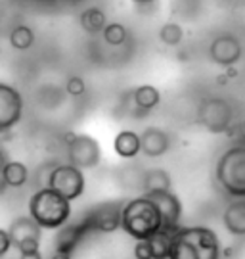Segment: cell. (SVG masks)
I'll return each instance as SVG.
<instances>
[{"label":"cell","instance_id":"f1b7e54d","mask_svg":"<svg viewBox=\"0 0 245 259\" xmlns=\"http://www.w3.org/2000/svg\"><path fill=\"white\" fill-rule=\"evenodd\" d=\"M8 154H6V150L0 146V175H2V169H4V165L8 163Z\"/></svg>","mask_w":245,"mask_h":259},{"label":"cell","instance_id":"277c9868","mask_svg":"<svg viewBox=\"0 0 245 259\" xmlns=\"http://www.w3.org/2000/svg\"><path fill=\"white\" fill-rule=\"evenodd\" d=\"M217 183L232 198H245V144L228 148L217 161Z\"/></svg>","mask_w":245,"mask_h":259},{"label":"cell","instance_id":"e0dca14e","mask_svg":"<svg viewBox=\"0 0 245 259\" xmlns=\"http://www.w3.org/2000/svg\"><path fill=\"white\" fill-rule=\"evenodd\" d=\"M173 186V179L171 175L161 169V167H155V169H148L142 177V188H144V194L150 192H159V190H171Z\"/></svg>","mask_w":245,"mask_h":259},{"label":"cell","instance_id":"9a60e30c","mask_svg":"<svg viewBox=\"0 0 245 259\" xmlns=\"http://www.w3.org/2000/svg\"><path fill=\"white\" fill-rule=\"evenodd\" d=\"M224 229L234 236H245V198H236L222 213Z\"/></svg>","mask_w":245,"mask_h":259},{"label":"cell","instance_id":"cb8c5ba5","mask_svg":"<svg viewBox=\"0 0 245 259\" xmlns=\"http://www.w3.org/2000/svg\"><path fill=\"white\" fill-rule=\"evenodd\" d=\"M102 35H104V40L108 42L109 47H121L127 40V27L117 23V21H113V23H108L104 27Z\"/></svg>","mask_w":245,"mask_h":259},{"label":"cell","instance_id":"83f0119b","mask_svg":"<svg viewBox=\"0 0 245 259\" xmlns=\"http://www.w3.org/2000/svg\"><path fill=\"white\" fill-rule=\"evenodd\" d=\"M19 259H42V253H40V250L25 251V253H19Z\"/></svg>","mask_w":245,"mask_h":259},{"label":"cell","instance_id":"603a6c76","mask_svg":"<svg viewBox=\"0 0 245 259\" xmlns=\"http://www.w3.org/2000/svg\"><path fill=\"white\" fill-rule=\"evenodd\" d=\"M159 38H161V42L167 45V47H178L182 42V38H184V29H182L180 23L169 21L159 31Z\"/></svg>","mask_w":245,"mask_h":259},{"label":"cell","instance_id":"5bb4252c","mask_svg":"<svg viewBox=\"0 0 245 259\" xmlns=\"http://www.w3.org/2000/svg\"><path fill=\"white\" fill-rule=\"evenodd\" d=\"M142 154L148 157H161L171 150V137L169 133L159 127H148L140 133Z\"/></svg>","mask_w":245,"mask_h":259},{"label":"cell","instance_id":"d6986e66","mask_svg":"<svg viewBox=\"0 0 245 259\" xmlns=\"http://www.w3.org/2000/svg\"><path fill=\"white\" fill-rule=\"evenodd\" d=\"M2 181L8 188H21L27 185L29 181V169L21 161H8L2 169Z\"/></svg>","mask_w":245,"mask_h":259},{"label":"cell","instance_id":"7402d4cb","mask_svg":"<svg viewBox=\"0 0 245 259\" xmlns=\"http://www.w3.org/2000/svg\"><path fill=\"white\" fill-rule=\"evenodd\" d=\"M33 42H35V33L27 25H18L10 31V47L14 50L25 52L33 47Z\"/></svg>","mask_w":245,"mask_h":259},{"label":"cell","instance_id":"ba28073f","mask_svg":"<svg viewBox=\"0 0 245 259\" xmlns=\"http://www.w3.org/2000/svg\"><path fill=\"white\" fill-rule=\"evenodd\" d=\"M8 234L12 246L18 248L19 253L25 251H36L40 250V238H42V227H38V223L31 215H21L16 217L10 223Z\"/></svg>","mask_w":245,"mask_h":259},{"label":"cell","instance_id":"5b68a950","mask_svg":"<svg viewBox=\"0 0 245 259\" xmlns=\"http://www.w3.org/2000/svg\"><path fill=\"white\" fill-rule=\"evenodd\" d=\"M198 121L203 129H207L213 135H222L232 129L234 121V110L224 98L211 96L205 98L198 108Z\"/></svg>","mask_w":245,"mask_h":259},{"label":"cell","instance_id":"4316f807","mask_svg":"<svg viewBox=\"0 0 245 259\" xmlns=\"http://www.w3.org/2000/svg\"><path fill=\"white\" fill-rule=\"evenodd\" d=\"M12 248H14V246H12L8 231H6V229H0V257H4Z\"/></svg>","mask_w":245,"mask_h":259},{"label":"cell","instance_id":"7a4b0ae2","mask_svg":"<svg viewBox=\"0 0 245 259\" xmlns=\"http://www.w3.org/2000/svg\"><path fill=\"white\" fill-rule=\"evenodd\" d=\"M121 229L134 240L152 238L155 232L163 229V219H161L159 207L145 194L128 200L127 204L123 205V213H121Z\"/></svg>","mask_w":245,"mask_h":259},{"label":"cell","instance_id":"484cf974","mask_svg":"<svg viewBox=\"0 0 245 259\" xmlns=\"http://www.w3.org/2000/svg\"><path fill=\"white\" fill-rule=\"evenodd\" d=\"M134 257L136 259H154V253H152V246L148 240H136V246H134Z\"/></svg>","mask_w":245,"mask_h":259},{"label":"cell","instance_id":"52a82bcc","mask_svg":"<svg viewBox=\"0 0 245 259\" xmlns=\"http://www.w3.org/2000/svg\"><path fill=\"white\" fill-rule=\"evenodd\" d=\"M84 185H86V181H84L82 169L71 165V163H60V165L52 167L48 173V183H46L48 188L56 190L69 202L81 198L84 192Z\"/></svg>","mask_w":245,"mask_h":259},{"label":"cell","instance_id":"1f68e13d","mask_svg":"<svg viewBox=\"0 0 245 259\" xmlns=\"http://www.w3.org/2000/svg\"><path fill=\"white\" fill-rule=\"evenodd\" d=\"M130 2H134L138 6H142V4H154L155 0H130Z\"/></svg>","mask_w":245,"mask_h":259},{"label":"cell","instance_id":"8fae6325","mask_svg":"<svg viewBox=\"0 0 245 259\" xmlns=\"http://www.w3.org/2000/svg\"><path fill=\"white\" fill-rule=\"evenodd\" d=\"M241 54H243L241 42H239L234 35H230V33L218 35V37H215L211 40V45H209L211 62L220 65V67L236 65L237 62H239Z\"/></svg>","mask_w":245,"mask_h":259},{"label":"cell","instance_id":"d6a6232c","mask_svg":"<svg viewBox=\"0 0 245 259\" xmlns=\"http://www.w3.org/2000/svg\"><path fill=\"white\" fill-rule=\"evenodd\" d=\"M226 81H230V79H228L226 75H218V79H217V83H218V84H224Z\"/></svg>","mask_w":245,"mask_h":259},{"label":"cell","instance_id":"d4e9b609","mask_svg":"<svg viewBox=\"0 0 245 259\" xmlns=\"http://www.w3.org/2000/svg\"><path fill=\"white\" fill-rule=\"evenodd\" d=\"M65 91L73 98H79V96H82V94L86 93V83H84V79L79 77V75H71L67 79V83H65Z\"/></svg>","mask_w":245,"mask_h":259},{"label":"cell","instance_id":"8992f818","mask_svg":"<svg viewBox=\"0 0 245 259\" xmlns=\"http://www.w3.org/2000/svg\"><path fill=\"white\" fill-rule=\"evenodd\" d=\"M65 144H67V157L69 163L79 169H94L98 167L102 159L100 142L90 135H79V133H65Z\"/></svg>","mask_w":245,"mask_h":259},{"label":"cell","instance_id":"30bf717a","mask_svg":"<svg viewBox=\"0 0 245 259\" xmlns=\"http://www.w3.org/2000/svg\"><path fill=\"white\" fill-rule=\"evenodd\" d=\"M123 202H106L96 205L84 223L88 225L90 231L98 232H115L121 229V213H123Z\"/></svg>","mask_w":245,"mask_h":259},{"label":"cell","instance_id":"3957f363","mask_svg":"<svg viewBox=\"0 0 245 259\" xmlns=\"http://www.w3.org/2000/svg\"><path fill=\"white\" fill-rule=\"evenodd\" d=\"M29 215L38 223V227L58 231L71 217V202L52 188L42 186L29 200Z\"/></svg>","mask_w":245,"mask_h":259},{"label":"cell","instance_id":"4dcf8cb0","mask_svg":"<svg viewBox=\"0 0 245 259\" xmlns=\"http://www.w3.org/2000/svg\"><path fill=\"white\" fill-rule=\"evenodd\" d=\"M50 259H71V253H64V251H54Z\"/></svg>","mask_w":245,"mask_h":259},{"label":"cell","instance_id":"4fadbf2b","mask_svg":"<svg viewBox=\"0 0 245 259\" xmlns=\"http://www.w3.org/2000/svg\"><path fill=\"white\" fill-rule=\"evenodd\" d=\"M90 231L88 225L84 221L81 223H65L64 227H60L56 232L54 238V251H64V253H73L75 248L81 244V240L84 238V234Z\"/></svg>","mask_w":245,"mask_h":259},{"label":"cell","instance_id":"44dd1931","mask_svg":"<svg viewBox=\"0 0 245 259\" xmlns=\"http://www.w3.org/2000/svg\"><path fill=\"white\" fill-rule=\"evenodd\" d=\"M173 231H165L161 229L159 232H155L152 238H148L150 246H152V253L154 259H169L171 253V244H173Z\"/></svg>","mask_w":245,"mask_h":259},{"label":"cell","instance_id":"2e32d148","mask_svg":"<svg viewBox=\"0 0 245 259\" xmlns=\"http://www.w3.org/2000/svg\"><path fill=\"white\" fill-rule=\"evenodd\" d=\"M113 150L119 157L123 159H132L142 152V144H140V135L134 131H121L113 140Z\"/></svg>","mask_w":245,"mask_h":259},{"label":"cell","instance_id":"ffe728a7","mask_svg":"<svg viewBox=\"0 0 245 259\" xmlns=\"http://www.w3.org/2000/svg\"><path fill=\"white\" fill-rule=\"evenodd\" d=\"M79 23H81V27L86 31V33H90V35H96V33H102L104 27L108 25L106 23V14L102 12L100 8H86L82 12L81 16H79Z\"/></svg>","mask_w":245,"mask_h":259},{"label":"cell","instance_id":"7c38bea8","mask_svg":"<svg viewBox=\"0 0 245 259\" xmlns=\"http://www.w3.org/2000/svg\"><path fill=\"white\" fill-rule=\"evenodd\" d=\"M148 198H152L155 205L159 207L161 219H163V229L165 231H176L180 229V217H182V204L178 200V196L174 194L173 190H159V192H150L145 194Z\"/></svg>","mask_w":245,"mask_h":259},{"label":"cell","instance_id":"f546056e","mask_svg":"<svg viewBox=\"0 0 245 259\" xmlns=\"http://www.w3.org/2000/svg\"><path fill=\"white\" fill-rule=\"evenodd\" d=\"M228 77V79H236L237 77V69L236 65H230V67H226V73H224Z\"/></svg>","mask_w":245,"mask_h":259},{"label":"cell","instance_id":"6da1fadb","mask_svg":"<svg viewBox=\"0 0 245 259\" xmlns=\"http://www.w3.org/2000/svg\"><path fill=\"white\" fill-rule=\"evenodd\" d=\"M169 259H220L218 234L209 227H180L173 234Z\"/></svg>","mask_w":245,"mask_h":259},{"label":"cell","instance_id":"836d02e7","mask_svg":"<svg viewBox=\"0 0 245 259\" xmlns=\"http://www.w3.org/2000/svg\"><path fill=\"white\" fill-rule=\"evenodd\" d=\"M6 188H8V186L4 185V181H2V177H0V194H2V192H4Z\"/></svg>","mask_w":245,"mask_h":259},{"label":"cell","instance_id":"ac0fdd59","mask_svg":"<svg viewBox=\"0 0 245 259\" xmlns=\"http://www.w3.org/2000/svg\"><path fill=\"white\" fill-rule=\"evenodd\" d=\"M132 100H134V106L142 111H150L157 108L159 102H161V93L159 89L154 87V84H140L134 89L132 93Z\"/></svg>","mask_w":245,"mask_h":259},{"label":"cell","instance_id":"9c48e42d","mask_svg":"<svg viewBox=\"0 0 245 259\" xmlns=\"http://www.w3.org/2000/svg\"><path fill=\"white\" fill-rule=\"evenodd\" d=\"M23 117V96L12 84L0 83V135H6Z\"/></svg>","mask_w":245,"mask_h":259}]
</instances>
